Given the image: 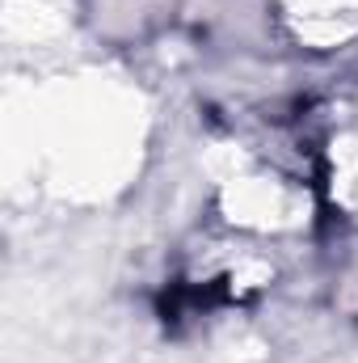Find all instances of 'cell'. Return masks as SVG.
<instances>
[{
	"label": "cell",
	"mask_w": 358,
	"mask_h": 363,
	"mask_svg": "<svg viewBox=\"0 0 358 363\" xmlns=\"http://www.w3.org/2000/svg\"><path fill=\"white\" fill-rule=\"evenodd\" d=\"M354 334H358V308H354Z\"/></svg>",
	"instance_id": "7a4b0ae2"
},
{
	"label": "cell",
	"mask_w": 358,
	"mask_h": 363,
	"mask_svg": "<svg viewBox=\"0 0 358 363\" xmlns=\"http://www.w3.org/2000/svg\"><path fill=\"white\" fill-rule=\"evenodd\" d=\"M76 17L93 43L131 51L173 26V0H76Z\"/></svg>",
	"instance_id": "6da1fadb"
}]
</instances>
